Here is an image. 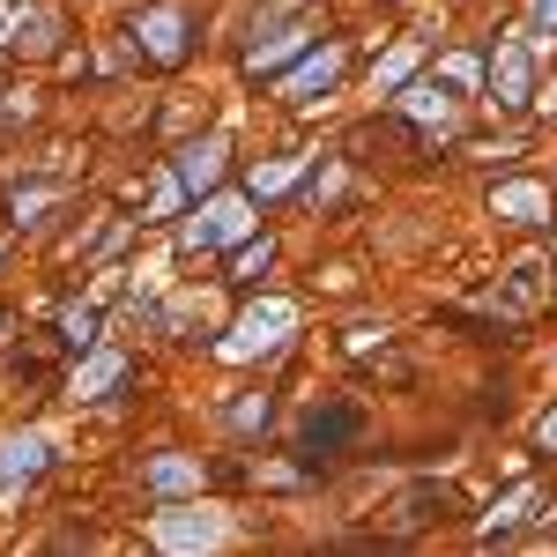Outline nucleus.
Here are the masks:
<instances>
[{"mask_svg":"<svg viewBox=\"0 0 557 557\" xmlns=\"http://www.w3.org/2000/svg\"><path fill=\"white\" fill-rule=\"evenodd\" d=\"M60 327H67V343H75V349H89V343H97V312H67Z\"/></svg>","mask_w":557,"mask_h":557,"instance_id":"16","label":"nucleus"},{"mask_svg":"<svg viewBox=\"0 0 557 557\" xmlns=\"http://www.w3.org/2000/svg\"><path fill=\"white\" fill-rule=\"evenodd\" d=\"M409 112H417V120H446L454 104H446V97H431V89H409Z\"/></svg>","mask_w":557,"mask_h":557,"instance_id":"18","label":"nucleus"},{"mask_svg":"<svg viewBox=\"0 0 557 557\" xmlns=\"http://www.w3.org/2000/svg\"><path fill=\"white\" fill-rule=\"evenodd\" d=\"M231 535V520L223 513H201V506H178V513H157V543L164 550H209Z\"/></svg>","mask_w":557,"mask_h":557,"instance_id":"2","label":"nucleus"},{"mask_svg":"<svg viewBox=\"0 0 557 557\" xmlns=\"http://www.w3.org/2000/svg\"><path fill=\"white\" fill-rule=\"evenodd\" d=\"M298 45H312V30H283L275 45H253V67H275L283 52H298Z\"/></svg>","mask_w":557,"mask_h":557,"instance_id":"14","label":"nucleus"},{"mask_svg":"<svg viewBox=\"0 0 557 557\" xmlns=\"http://www.w3.org/2000/svg\"><path fill=\"white\" fill-rule=\"evenodd\" d=\"M535 513V491H528V483H520L513 498H506V506H498V513L483 520V535H491V543H498V535H506V528H520V520Z\"/></svg>","mask_w":557,"mask_h":557,"instance_id":"11","label":"nucleus"},{"mask_svg":"<svg viewBox=\"0 0 557 557\" xmlns=\"http://www.w3.org/2000/svg\"><path fill=\"white\" fill-rule=\"evenodd\" d=\"M45 469V438H0V483H15V475H38Z\"/></svg>","mask_w":557,"mask_h":557,"instance_id":"8","label":"nucleus"},{"mask_svg":"<svg viewBox=\"0 0 557 557\" xmlns=\"http://www.w3.org/2000/svg\"><path fill=\"white\" fill-rule=\"evenodd\" d=\"M335 75H343V45H320V52H312V60H305L298 75H290V83H283V97H320V89L335 83Z\"/></svg>","mask_w":557,"mask_h":557,"instance_id":"7","label":"nucleus"},{"mask_svg":"<svg viewBox=\"0 0 557 557\" xmlns=\"http://www.w3.org/2000/svg\"><path fill=\"white\" fill-rule=\"evenodd\" d=\"M134 38H141V52H149V60H164V67H172L178 52H186V15H178V8H157Z\"/></svg>","mask_w":557,"mask_h":557,"instance_id":"5","label":"nucleus"},{"mask_svg":"<svg viewBox=\"0 0 557 557\" xmlns=\"http://www.w3.org/2000/svg\"><path fill=\"white\" fill-rule=\"evenodd\" d=\"M491 97L498 104H528V45L520 38H506L491 52Z\"/></svg>","mask_w":557,"mask_h":557,"instance_id":"4","label":"nucleus"},{"mask_svg":"<svg viewBox=\"0 0 557 557\" xmlns=\"http://www.w3.org/2000/svg\"><path fill=\"white\" fill-rule=\"evenodd\" d=\"M557 30V0H535V38H550Z\"/></svg>","mask_w":557,"mask_h":557,"instance_id":"19","label":"nucleus"},{"mask_svg":"<svg viewBox=\"0 0 557 557\" xmlns=\"http://www.w3.org/2000/svg\"><path fill=\"white\" fill-rule=\"evenodd\" d=\"M543 446H557V409H550V417H543Z\"/></svg>","mask_w":557,"mask_h":557,"instance_id":"20","label":"nucleus"},{"mask_svg":"<svg viewBox=\"0 0 557 557\" xmlns=\"http://www.w3.org/2000/svg\"><path fill=\"white\" fill-rule=\"evenodd\" d=\"M349 417H305V446H343Z\"/></svg>","mask_w":557,"mask_h":557,"instance_id":"13","label":"nucleus"},{"mask_svg":"<svg viewBox=\"0 0 557 557\" xmlns=\"http://www.w3.org/2000/svg\"><path fill=\"white\" fill-rule=\"evenodd\" d=\"M543 112H550V120H557V83H550V89H543Z\"/></svg>","mask_w":557,"mask_h":557,"instance_id":"21","label":"nucleus"},{"mask_svg":"<svg viewBox=\"0 0 557 557\" xmlns=\"http://www.w3.org/2000/svg\"><path fill=\"white\" fill-rule=\"evenodd\" d=\"M246 231H253V209L223 194V201H209V209L186 223V246H231V238H246Z\"/></svg>","mask_w":557,"mask_h":557,"instance_id":"3","label":"nucleus"},{"mask_svg":"<svg viewBox=\"0 0 557 557\" xmlns=\"http://www.w3.org/2000/svg\"><path fill=\"white\" fill-rule=\"evenodd\" d=\"M149 491H201V469L194 461H178V454H164V461H149Z\"/></svg>","mask_w":557,"mask_h":557,"instance_id":"10","label":"nucleus"},{"mask_svg":"<svg viewBox=\"0 0 557 557\" xmlns=\"http://www.w3.org/2000/svg\"><path fill=\"white\" fill-rule=\"evenodd\" d=\"M290 327H298V312H290L283 298H268V305H253V312L238 320V335L223 343V357H253V349H275L283 335H290Z\"/></svg>","mask_w":557,"mask_h":557,"instance_id":"1","label":"nucleus"},{"mask_svg":"<svg viewBox=\"0 0 557 557\" xmlns=\"http://www.w3.org/2000/svg\"><path fill=\"white\" fill-rule=\"evenodd\" d=\"M268 260H275V246H268V238H260V246H246V253H238V283H253Z\"/></svg>","mask_w":557,"mask_h":557,"instance_id":"17","label":"nucleus"},{"mask_svg":"<svg viewBox=\"0 0 557 557\" xmlns=\"http://www.w3.org/2000/svg\"><path fill=\"white\" fill-rule=\"evenodd\" d=\"M215 172H223V141H194V149H186V157H178V178H186V186H194V194H201V186H215Z\"/></svg>","mask_w":557,"mask_h":557,"instance_id":"9","label":"nucleus"},{"mask_svg":"<svg viewBox=\"0 0 557 557\" xmlns=\"http://www.w3.org/2000/svg\"><path fill=\"white\" fill-rule=\"evenodd\" d=\"M290 178H298V164H260V172H253V194H283Z\"/></svg>","mask_w":557,"mask_h":557,"instance_id":"15","label":"nucleus"},{"mask_svg":"<svg viewBox=\"0 0 557 557\" xmlns=\"http://www.w3.org/2000/svg\"><path fill=\"white\" fill-rule=\"evenodd\" d=\"M120 372H127L120 357H97V364H89L83 380H75V394H104V386H120Z\"/></svg>","mask_w":557,"mask_h":557,"instance_id":"12","label":"nucleus"},{"mask_svg":"<svg viewBox=\"0 0 557 557\" xmlns=\"http://www.w3.org/2000/svg\"><path fill=\"white\" fill-rule=\"evenodd\" d=\"M543 209H550V194L535 178H513V186L491 194V215H506V223H543Z\"/></svg>","mask_w":557,"mask_h":557,"instance_id":"6","label":"nucleus"}]
</instances>
